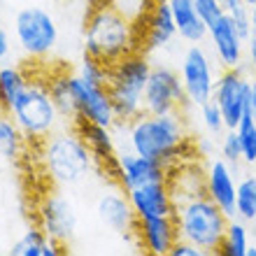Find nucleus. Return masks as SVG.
<instances>
[{"label":"nucleus","instance_id":"1","mask_svg":"<svg viewBox=\"0 0 256 256\" xmlns=\"http://www.w3.org/2000/svg\"><path fill=\"white\" fill-rule=\"evenodd\" d=\"M126 144L138 154L154 158L168 170L189 156V133L182 112L172 114H147L126 124Z\"/></svg>","mask_w":256,"mask_h":256},{"label":"nucleus","instance_id":"2","mask_svg":"<svg viewBox=\"0 0 256 256\" xmlns=\"http://www.w3.org/2000/svg\"><path fill=\"white\" fill-rule=\"evenodd\" d=\"M140 21L119 12L110 0H94L84 24V54L112 66L140 49Z\"/></svg>","mask_w":256,"mask_h":256},{"label":"nucleus","instance_id":"3","mask_svg":"<svg viewBox=\"0 0 256 256\" xmlns=\"http://www.w3.org/2000/svg\"><path fill=\"white\" fill-rule=\"evenodd\" d=\"M40 163L44 175L61 189L77 186L86 182L91 172L98 168L94 152L88 149L86 140L80 135L77 128H58L44 140L38 142Z\"/></svg>","mask_w":256,"mask_h":256},{"label":"nucleus","instance_id":"4","mask_svg":"<svg viewBox=\"0 0 256 256\" xmlns=\"http://www.w3.org/2000/svg\"><path fill=\"white\" fill-rule=\"evenodd\" d=\"M172 198H175L172 219L177 224L180 240L194 242L205 254H219V244L228 228L230 216L205 191L172 196Z\"/></svg>","mask_w":256,"mask_h":256},{"label":"nucleus","instance_id":"5","mask_svg":"<svg viewBox=\"0 0 256 256\" xmlns=\"http://www.w3.org/2000/svg\"><path fill=\"white\" fill-rule=\"evenodd\" d=\"M152 68L154 66L149 63V56L142 49L110 66L108 91L116 112V126H126L144 112L142 100H144V88H147Z\"/></svg>","mask_w":256,"mask_h":256},{"label":"nucleus","instance_id":"6","mask_svg":"<svg viewBox=\"0 0 256 256\" xmlns=\"http://www.w3.org/2000/svg\"><path fill=\"white\" fill-rule=\"evenodd\" d=\"M10 116L21 128L24 138L28 142H35V144L44 140L47 135H52L54 130L63 128V122H66L56 108L52 94H49L47 82L40 80L28 82L26 88L19 94V98L14 100Z\"/></svg>","mask_w":256,"mask_h":256},{"label":"nucleus","instance_id":"7","mask_svg":"<svg viewBox=\"0 0 256 256\" xmlns=\"http://www.w3.org/2000/svg\"><path fill=\"white\" fill-rule=\"evenodd\" d=\"M14 42L26 58H47L58 47V24L44 7L26 5L14 14Z\"/></svg>","mask_w":256,"mask_h":256},{"label":"nucleus","instance_id":"8","mask_svg":"<svg viewBox=\"0 0 256 256\" xmlns=\"http://www.w3.org/2000/svg\"><path fill=\"white\" fill-rule=\"evenodd\" d=\"M35 212H38V226L52 240H56L68 250L80 228V214H77L74 202L61 191V186L42 194Z\"/></svg>","mask_w":256,"mask_h":256},{"label":"nucleus","instance_id":"9","mask_svg":"<svg viewBox=\"0 0 256 256\" xmlns=\"http://www.w3.org/2000/svg\"><path fill=\"white\" fill-rule=\"evenodd\" d=\"M180 77H182L186 105L200 108L202 102L212 100L216 86V72L210 54L200 44H189V49L184 52L182 63H180Z\"/></svg>","mask_w":256,"mask_h":256},{"label":"nucleus","instance_id":"10","mask_svg":"<svg viewBox=\"0 0 256 256\" xmlns=\"http://www.w3.org/2000/svg\"><path fill=\"white\" fill-rule=\"evenodd\" d=\"M184 105H186V96H184L180 72L168 66L152 68L147 88H144V100H142L144 112L147 114H172V112H182Z\"/></svg>","mask_w":256,"mask_h":256},{"label":"nucleus","instance_id":"11","mask_svg":"<svg viewBox=\"0 0 256 256\" xmlns=\"http://www.w3.org/2000/svg\"><path fill=\"white\" fill-rule=\"evenodd\" d=\"M250 98H252V80L244 74V66L222 70V74L216 77L212 100L222 110L226 128H238L244 112H250Z\"/></svg>","mask_w":256,"mask_h":256},{"label":"nucleus","instance_id":"12","mask_svg":"<svg viewBox=\"0 0 256 256\" xmlns=\"http://www.w3.org/2000/svg\"><path fill=\"white\" fill-rule=\"evenodd\" d=\"M70 86H72L74 108H77V122H91L108 128L116 126V112L110 98L108 84H94V82L82 80L77 72H70Z\"/></svg>","mask_w":256,"mask_h":256},{"label":"nucleus","instance_id":"13","mask_svg":"<svg viewBox=\"0 0 256 256\" xmlns=\"http://www.w3.org/2000/svg\"><path fill=\"white\" fill-rule=\"evenodd\" d=\"M110 180L122 186L124 191H130L135 186L149 182H166L170 175V170L161 166L154 158L138 154L133 149H119L114 156V163L110 166Z\"/></svg>","mask_w":256,"mask_h":256},{"label":"nucleus","instance_id":"14","mask_svg":"<svg viewBox=\"0 0 256 256\" xmlns=\"http://www.w3.org/2000/svg\"><path fill=\"white\" fill-rule=\"evenodd\" d=\"M208 38L214 52L216 63L222 66V70H230V68H242L244 66V49H247V40L244 35L238 30L236 21L228 12L222 19L212 24L208 28Z\"/></svg>","mask_w":256,"mask_h":256},{"label":"nucleus","instance_id":"15","mask_svg":"<svg viewBox=\"0 0 256 256\" xmlns=\"http://www.w3.org/2000/svg\"><path fill=\"white\" fill-rule=\"evenodd\" d=\"M96 216H98V222L105 228H110L116 236L133 238L135 226H138V214H135L133 205L128 200L126 191L122 186H116V184L114 189H108L98 196V200H96Z\"/></svg>","mask_w":256,"mask_h":256},{"label":"nucleus","instance_id":"16","mask_svg":"<svg viewBox=\"0 0 256 256\" xmlns=\"http://www.w3.org/2000/svg\"><path fill=\"white\" fill-rule=\"evenodd\" d=\"M175 38H177V26H175V16H172L168 0H152L149 10L142 16L140 49L144 54H149L154 49L168 47Z\"/></svg>","mask_w":256,"mask_h":256},{"label":"nucleus","instance_id":"17","mask_svg":"<svg viewBox=\"0 0 256 256\" xmlns=\"http://www.w3.org/2000/svg\"><path fill=\"white\" fill-rule=\"evenodd\" d=\"M133 238L144 254L170 256L175 242L180 240V233L172 216H152V219H138Z\"/></svg>","mask_w":256,"mask_h":256},{"label":"nucleus","instance_id":"18","mask_svg":"<svg viewBox=\"0 0 256 256\" xmlns=\"http://www.w3.org/2000/svg\"><path fill=\"white\" fill-rule=\"evenodd\" d=\"M236 168L226 158H210L205 168V194L228 216H236Z\"/></svg>","mask_w":256,"mask_h":256},{"label":"nucleus","instance_id":"19","mask_svg":"<svg viewBox=\"0 0 256 256\" xmlns=\"http://www.w3.org/2000/svg\"><path fill=\"white\" fill-rule=\"evenodd\" d=\"M128 200L133 205L138 219H152V216H172L175 212V198L166 182H149L142 186L126 191Z\"/></svg>","mask_w":256,"mask_h":256},{"label":"nucleus","instance_id":"20","mask_svg":"<svg viewBox=\"0 0 256 256\" xmlns=\"http://www.w3.org/2000/svg\"><path fill=\"white\" fill-rule=\"evenodd\" d=\"M172 16H175L177 35L189 44H200L208 38V24L196 10L194 0H168Z\"/></svg>","mask_w":256,"mask_h":256},{"label":"nucleus","instance_id":"21","mask_svg":"<svg viewBox=\"0 0 256 256\" xmlns=\"http://www.w3.org/2000/svg\"><path fill=\"white\" fill-rule=\"evenodd\" d=\"M74 128L80 130V135L86 140L88 149L94 152L96 161H98V168L110 170V166L114 163L116 152H119L114 142V135H112V128L98 126V124H91V122H77Z\"/></svg>","mask_w":256,"mask_h":256},{"label":"nucleus","instance_id":"22","mask_svg":"<svg viewBox=\"0 0 256 256\" xmlns=\"http://www.w3.org/2000/svg\"><path fill=\"white\" fill-rule=\"evenodd\" d=\"M63 252H68V250L61 247L56 240H52L40 226L26 228L12 242V247H10V254L12 256H58Z\"/></svg>","mask_w":256,"mask_h":256},{"label":"nucleus","instance_id":"23","mask_svg":"<svg viewBox=\"0 0 256 256\" xmlns=\"http://www.w3.org/2000/svg\"><path fill=\"white\" fill-rule=\"evenodd\" d=\"M26 72L19 66H10V63H0V112L10 114L14 100L28 84Z\"/></svg>","mask_w":256,"mask_h":256},{"label":"nucleus","instance_id":"24","mask_svg":"<svg viewBox=\"0 0 256 256\" xmlns=\"http://www.w3.org/2000/svg\"><path fill=\"white\" fill-rule=\"evenodd\" d=\"M47 86L56 102V108L61 112V116L74 126V122H77V108H74V96H72V86H70V72L61 70V72L49 74Z\"/></svg>","mask_w":256,"mask_h":256},{"label":"nucleus","instance_id":"25","mask_svg":"<svg viewBox=\"0 0 256 256\" xmlns=\"http://www.w3.org/2000/svg\"><path fill=\"white\" fill-rule=\"evenodd\" d=\"M28 140L24 138L21 128L14 124L10 114L0 112V156L7 161H19L21 154L26 152Z\"/></svg>","mask_w":256,"mask_h":256},{"label":"nucleus","instance_id":"26","mask_svg":"<svg viewBox=\"0 0 256 256\" xmlns=\"http://www.w3.org/2000/svg\"><path fill=\"white\" fill-rule=\"evenodd\" d=\"M250 228H247V222L238 219V216H230L228 228L224 233V240L219 244V254L224 256H247L250 250Z\"/></svg>","mask_w":256,"mask_h":256},{"label":"nucleus","instance_id":"27","mask_svg":"<svg viewBox=\"0 0 256 256\" xmlns=\"http://www.w3.org/2000/svg\"><path fill=\"white\" fill-rule=\"evenodd\" d=\"M236 216L247 224L256 222V175H252V172L238 180Z\"/></svg>","mask_w":256,"mask_h":256},{"label":"nucleus","instance_id":"28","mask_svg":"<svg viewBox=\"0 0 256 256\" xmlns=\"http://www.w3.org/2000/svg\"><path fill=\"white\" fill-rule=\"evenodd\" d=\"M238 135H240V144H242V163L254 166L256 163V122L252 112H244V116L238 124Z\"/></svg>","mask_w":256,"mask_h":256},{"label":"nucleus","instance_id":"29","mask_svg":"<svg viewBox=\"0 0 256 256\" xmlns=\"http://www.w3.org/2000/svg\"><path fill=\"white\" fill-rule=\"evenodd\" d=\"M108 70L110 66H105V63H100L98 58H94L88 54L82 56V61L74 68V72L80 74L82 80L94 82V84H108Z\"/></svg>","mask_w":256,"mask_h":256},{"label":"nucleus","instance_id":"30","mask_svg":"<svg viewBox=\"0 0 256 256\" xmlns=\"http://www.w3.org/2000/svg\"><path fill=\"white\" fill-rule=\"evenodd\" d=\"M219 154L222 158L238 168L242 163V144H240V135H238L236 128H226L222 133V142H219Z\"/></svg>","mask_w":256,"mask_h":256},{"label":"nucleus","instance_id":"31","mask_svg":"<svg viewBox=\"0 0 256 256\" xmlns=\"http://www.w3.org/2000/svg\"><path fill=\"white\" fill-rule=\"evenodd\" d=\"M198 110H200L202 128H205L210 135H222L224 130H226V122H224V114H222V110H219V105H216L214 100L202 102Z\"/></svg>","mask_w":256,"mask_h":256},{"label":"nucleus","instance_id":"32","mask_svg":"<svg viewBox=\"0 0 256 256\" xmlns=\"http://www.w3.org/2000/svg\"><path fill=\"white\" fill-rule=\"evenodd\" d=\"M194 2H196L198 14L202 16V21L208 24V28L212 26V24H216V21L226 14V10H224V5H222V0H194Z\"/></svg>","mask_w":256,"mask_h":256},{"label":"nucleus","instance_id":"33","mask_svg":"<svg viewBox=\"0 0 256 256\" xmlns=\"http://www.w3.org/2000/svg\"><path fill=\"white\" fill-rule=\"evenodd\" d=\"M170 256H205V252L200 247H196L194 242H186V240H177Z\"/></svg>","mask_w":256,"mask_h":256},{"label":"nucleus","instance_id":"34","mask_svg":"<svg viewBox=\"0 0 256 256\" xmlns=\"http://www.w3.org/2000/svg\"><path fill=\"white\" fill-rule=\"evenodd\" d=\"M10 54H12V38L5 30V26L0 24V63H5Z\"/></svg>","mask_w":256,"mask_h":256},{"label":"nucleus","instance_id":"35","mask_svg":"<svg viewBox=\"0 0 256 256\" xmlns=\"http://www.w3.org/2000/svg\"><path fill=\"white\" fill-rule=\"evenodd\" d=\"M244 56H247V63L256 72V40L254 38H247V49H244Z\"/></svg>","mask_w":256,"mask_h":256},{"label":"nucleus","instance_id":"36","mask_svg":"<svg viewBox=\"0 0 256 256\" xmlns=\"http://www.w3.org/2000/svg\"><path fill=\"white\" fill-rule=\"evenodd\" d=\"M222 5H224V10H226V12H236L238 7L244 5V0H222ZM247 7H250V5H247Z\"/></svg>","mask_w":256,"mask_h":256},{"label":"nucleus","instance_id":"37","mask_svg":"<svg viewBox=\"0 0 256 256\" xmlns=\"http://www.w3.org/2000/svg\"><path fill=\"white\" fill-rule=\"evenodd\" d=\"M250 112L256 122V80H252V98H250Z\"/></svg>","mask_w":256,"mask_h":256},{"label":"nucleus","instance_id":"38","mask_svg":"<svg viewBox=\"0 0 256 256\" xmlns=\"http://www.w3.org/2000/svg\"><path fill=\"white\" fill-rule=\"evenodd\" d=\"M247 256H256V244H250V250H247Z\"/></svg>","mask_w":256,"mask_h":256},{"label":"nucleus","instance_id":"39","mask_svg":"<svg viewBox=\"0 0 256 256\" xmlns=\"http://www.w3.org/2000/svg\"><path fill=\"white\" fill-rule=\"evenodd\" d=\"M244 5H250V7H254V5H256V0H244Z\"/></svg>","mask_w":256,"mask_h":256}]
</instances>
